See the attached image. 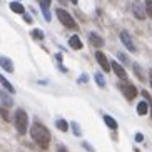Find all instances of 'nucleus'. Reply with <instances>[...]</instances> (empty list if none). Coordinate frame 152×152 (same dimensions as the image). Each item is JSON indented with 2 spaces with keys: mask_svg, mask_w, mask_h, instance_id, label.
<instances>
[{
  "mask_svg": "<svg viewBox=\"0 0 152 152\" xmlns=\"http://www.w3.org/2000/svg\"><path fill=\"white\" fill-rule=\"evenodd\" d=\"M30 135L42 149H47V145H49V142H50V134H49V130L45 129V125L35 122L30 129Z\"/></svg>",
  "mask_w": 152,
  "mask_h": 152,
  "instance_id": "1",
  "label": "nucleus"
},
{
  "mask_svg": "<svg viewBox=\"0 0 152 152\" xmlns=\"http://www.w3.org/2000/svg\"><path fill=\"white\" fill-rule=\"evenodd\" d=\"M14 122H15V127H17L18 134H25L27 132V127H28V115L27 112L18 109L15 112V117H14Z\"/></svg>",
  "mask_w": 152,
  "mask_h": 152,
  "instance_id": "2",
  "label": "nucleus"
},
{
  "mask_svg": "<svg viewBox=\"0 0 152 152\" xmlns=\"http://www.w3.org/2000/svg\"><path fill=\"white\" fill-rule=\"evenodd\" d=\"M55 14H57L58 20L62 22V25H65L67 28H77L75 20L72 18V15L69 14L67 10H64V9H57V10H55Z\"/></svg>",
  "mask_w": 152,
  "mask_h": 152,
  "instance_id": "3",
  "label": "nucleus"
},
{
  "mask_svg": "<svg viewBox=\"0 0 152 152\" xmlns=\"http://www.w3.org/2000/svg\"><path fill=\"white\" fill-rule=\"evenodd\" d=\"M119 89L122 90V94L125 95V99H129V100L137 97V89L132 84H129V82H121L119 84Z\"/></svg>",
  "mask_w": 152,
  "mask_h": 152,
  "instance_id": "4",
  "label": "nucleus"
},
{
  "mask_svg": "<svg viewBox=\"0 0 152 152\" xmlns=\"http://www.w3.org/2000/svg\"><path fill=\"white\" fill-rule=\"evenodd\" d=\"M95 58H97V62H99V65L102 67V70L104 72H109V70H112V67H110V62H109V58L105 57V54L104 52H95Z\"/></svg>",
  "mask_w": 152,
  "mask_h": 152,
  "instance_id": "5",
  "label": "nucleus"
},
{
  "mask_svg": "<svg viewBox=\"0 0 152 152\" xmlns=\"http://www.w3.org/2000/svg\"><path fill=\"white\" fill-rule=\"evenodd\" d=\"M121 40H122V44L130 50V52H135V45H134V42H132V39H130L129 32H125V30L121 32Z\"/></svg>",
  "mask_w": 152,
  "mask_h": 152,
  "instance_id": "6",
  "label": "nucleus"
},
{
  "mask_svg": "<svg viewBox=\"0 0 152 152\" xmlns=\"http://www.w3.org/2000/svg\"><path fill=\"white\" fill-rule=\"evenodd\" d=\"M110 67H112V70L115 72V75L119 77V79H122V80L127 79V72H125V69L122 67L119 62H110Z\"/></svg>",
  "mask_w": 152,
  "mask_h": 152,
  "instance_id": "7",
  "label": "nucleus"
},
{
  "mask_svg": "<svg viewBox=\"0 0 152 152\" xmlns=\"http://www.w3.org/2000/svg\"><path fill=\"white\" fill-rule=\"evenodd\" d=\"M0 67L7 72H14V62H12L9 57H4V55H2V57H0Z\"/></svg>",
  "mask_w": 152,
  "mask_h": 152,
  "instance_id": "8",
  "label": "nucleus"
},
{
  "mask_svg": "<svg viewBox=\"0 0 152 152\" xmlns=\"http://www.w3.org/2000/svg\"><path fill=\"white\" fill-rule=\"evenodd\" d=\"M132 10H134V15L139 18V20L145 18V9H142V5L139 4V2H135V4L132 5Z\"/></svg>",
  "mask_w": 152,
  "mask_h": 152,
  "instance_id": "9",
  "label": "nucleus"
},
{
  "mask_svg": "<svg viewBox=\"0 0 152 152\" xmlns=\"http://www.w3.org/2000/svg\"><path fill=\"white\" fill-rule=\"evenodd\" d=\"M89 40H90V44L94 45V47H102L104 45V39L100 35H97V34H94V32H90L89 34Z\"/></svg>",
  "mask_w": 152,
  "mask_h": 152,
  "instance_id": "10",
  "label": "nucleus"
},
{
  "mask_svg": "<svg viewBox=\"0 0 152 152\" xmlns=\"http://www.w3.org/2000/svg\"><path fill=\"white\" fill-rule=\"evenodd\" d=\"M69 45H70L74 50H80L82 47H84V44L80 42V39H79L77 35H72L70 39H69Z\"/></svg>",
  "mask_w": 152,
  "mask_h": 152,
  "instance_id": "11",
  "label": "nucleus"
},
{
  "mask_svg": "<svg viewBox=\"0 0 152 152\" xmlns=\"http://www.w3.org/2000/svg\"><path fill=\"white\" fill-rule=\"evenodd\" d=\"M10 10L15 14H25V9L20 2H10Z\"/></svg>",
  "mask_w": 152,
  "mask_h": 152,
  "instance_id": "12",
  "label": "nucleus"
},
{
  "mask_svg": "<svg viewBox=\"0 0 152 152\" xmlns=\"http://www.w3.org/2000/svg\"><path fill=\"white\" fill-rule=\"evenodd\" d=\"M104 122H105V125H107L109 129H112V130H115L119 125H117V122H115V119L114 117H110V115H104Z\"/></svg>",
  "mask_w": 152,
  "mask_h": 152,
  "instance_id": "13",
  "label": "nucleus"
},
{
  "mask_svg": "<svg viewBox=\"0 0 152 152\" xmlns=\"http://www.w3.org/2000/svg\"><path fill=\"white\" fill-rule=\"evenodd\" d=\"M149 112V102H139L137 104V114L139 115H145Z\"/></svg>",
  "mask_w": 152,
  "mask_h": 152,
  "instance_id": "14",
  "label": "nucleus"
},
{
  "mask_svg": "<svg viewBox=\"0 0 152 152\" xmlns=\"http://www.w3.org/2000/svg\"><path fill=\"white\" fill-rule=\"evenodd\" d=\"M0 100L4 102V107H12V99L5 94V92H0Z\"/></svg>",
  "mask_w": 152,
  "mask_h": 152,
  "instance_id": "15",
  "label": "nucleus"
},
{
  "mask_svg": "<svg viewBox=\"0 0 152 152\" xmlns=\"http://www.w3.org/2000/svg\"><path fill=\"white\" fill-rule=\"evenodd\" d=\"M0 84L4 85V87H5V89H7V90H9V92H12V94H14V92H15V90H14V85L10 84V82L7 80V79H5L4 75H0Z\"/></svg>",
  "mask_w": 152,
  "mask_h": 152,
  "instance_id": "16",
  "label": "nucleus"
},
{
  "mask_svg": "<svg viewBox=\"0 0 152 152\" xmlns=\"http://www.w3.org/2000/svg\"><path fill=\"white\" fill-rule=\"evenodd\" d=\"M55 125H57V129L62 130V132H67L69 130V124H67V121H64V119H58V121L55 122Z\"/></svg>",
  "mask_w": 152,
  "mask_h": 152,
  "instance_id": "17",
  "label": "nucleus"
},
{
  "mask_svg": "<svg viewBox=\"0 0 152 152\" xmlns=\"http://www.w3.org/2000/svg\"><path fill=\"white\" fill-rule=\"evenodd\" d=\"M95 82H97V85H99V87H104V85H105V80H104V77H102V74H99V72H97V74H95Z\"/></svg>",
  "mask_w": 152,
  "mask_h": 152,
  "instance_id": "18",
  "label": "nucleus"
},
{
  "mask_svg": "<svg viewBox=\"0 0 152 152\" xmlns=\"http://www.w3.org/2000/svg\"><path fill=\"white\" fill-rule=\"evenodd\" d=\"M145 14L152 17V0H145Z\"/></svg>",
  "mask_w": 152,
  "mask_h": 152,
  "instance_id": "19",
  "label": "nucleus"
},
{
  "mask_svg": "<svg viewBox=\"0 0 152 152\" xmlns=\"http://www.w3.org/2000/svg\"><path fill=\"white\" fill-rule=\"evenodd\" d=\"M32 37L37 39V40H42V39H44V32L42 30H32Z\"/></svg>",
  "mask_w": 152,
  "mask_h": 152,
  "instance_id": "20",
  "label": "nucleus"
},
{
  "mask_svg": "<svg viewBox=\"0 0 152 152\" xmlns=\"http://www.w3.org/2000/svg\"><path fill=\"white\" fill-rule=\"evenodd\" d=\"M0 115L4 117V121H7V122L10 121V117H9V112H7V107H0Z\"/></svg>",
  "mask_w": 152,
  "mask_h": 152,
  "instance_id": "21",
  "label": "nucleus"
},
{
  "mask_svg": "<svg viewBox=\"0 0 152 152\" xmlns=\"http://www.w3.org/2000/svg\"><path fill=\"white\" fill-rule=\"evenodd\" d=\"M40 9H42V12H44L45 20H47V22H50V12H49V9H47V7H40Z\"/></svg>",
  "mask_w": 152,
  "mask_h": 152,
  "instance_id": "22",
  "label": "nucleus"
},
{
  "mask_svg": "<svg viewBox=\"0 0 152 152\" xmlns=\"http://www.w3.org/2000/svg\"><path fill=\"white\" fill-rule=\"evenodd\" d=\"M72 129H74V134L75 135H80V129H79V124H77V122L72 124Z\"/></svg>",
  "mask_w": 152,
  "mask_h": 152,
  "instance_id": "23",
  "label": "nucleus"
},
{
  "mask_svg": "<svg viewBox=\"0 0 152 152\" xmlns=\"http://www.w3.org/2000/svg\"><path fill=\"white\" fill-rule=\"evenodd\" d=\"M40 2V7H47L49 9V5L52 4V0H39Z\"/></svg>",
  "mask_w": 152,
  "mask_h": 152,
  "instance_id": "24",
  "label": "nucleus"
},
{
  "mask_svg": "<svg viewBox=\"0 0 152 152\" xmlns=\"http://www.w3.org/2000/svg\"><path fill=\"white\" fill-rule=\"evenodd\" d=\"M23 20L28 22V23H32V17H30V15H27V14H23Z\"/></svg>",
  "mask_w": 152,
  "mask_h": 152,
  "instance_id": "25",
  "label": "nucleus"
},
{
  "mask_svg": "<svg viewBox=\"0 0 152 152\" xmlns=\"http://www.w3.org/2000/svg\"><path fill=\"white\" fill-rule=\"evenodd\" d=\"M79 82L85 84V82H87V75H85V74H82V77H79Z\"/></svg>",
  "mask_w": 152,
  "mask_h": 152,
  "instance_id": "26",
  "label": "nucleus"
},
{
  "mask_svg": "<svg viewBox=\"0 0 152 152\" xmlns=\"http://www.w3.org/2000/svg\"><path fill=\"white\" fill-rule=\"evenodd\" d=\"M135 140H137V142H142V140H144V135H142V134H137V135H135Z\"/></svg>",
  "mask_w": 152,
  "mask_h": 152,
  "instance_id": "27",
  "label": "nucleus"
},
{
  "mask_svg": "<svg viewBox=\"0 0 152 152\" xmlns=\"http://www.w3.org/2000/svg\"><path fill=\"white\" fill-rule=\"evenodd\" d=\"M84 147H85V149H87V151H90V152H94V149L90 147L89 144H84Z\"/></svg>",
  "mask_w": 152,
  "mask_h": 152,
  "instance_id": "28",
  "label": "nucleus"
},
{
  "mask_svg": "<svg viewBox=\"0 0 152 152\" xmlns=\"http://www.w3.org/2000/svg\"><path fill=\"white\" fill-rule=\"evenodd\" d=\"M58 2H60L62 5H67V0H58Z\"/></svg>",
  "mask_w": 152,
  "mask_h": 152,
  "instance_id": "29",
  "label": "nucleus"
},
{
  "mask_svg": "<svg viewBox=\"0 0 152 152\" xmlns=\"http://www.w3.org/2000/svg\"><path fill=\"white\" fill-rule=\"evenodd\" d=\"M58 152H67V151H65L64 147H60V149H58Z\"/></svg>",
  "mask_w": 152,
  "mask_h": 152,
  "instance_id": "30",
  "label": "nucleus"
},
{
  "mask_svg": "<svg viewBox=\"0 0 152 152\" xmlns=\"http://www.w3.org/2000/svg\"><path fill=\"white\" fill-rule=\"evenodd\" d=\"M70 2H72V4H77V2H79V0H70Z\"/></svg>",
  "mask_w": 152,
  "mask_h": 152,
  "instance_id": "31",
  "label": "nucleus"
},
{
  "mask_svg": "<svg viewBox=\"0 0 152 152\" xmlns=\"http://www.w3.org/2000/svg\"><path fill=\"white\" fill-rule=\"evenodd\" d=\"M151 87H152V72H151Z\"/></svg>",
  "mask_w": 152,
  "mask_h": 152,
  "instance_id": "32",
  "label": "nucleus"
}]
</instances>
